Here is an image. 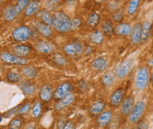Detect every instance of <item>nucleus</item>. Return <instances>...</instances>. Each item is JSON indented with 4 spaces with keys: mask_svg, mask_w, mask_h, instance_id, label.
<instances>
[{
    "mask_svg": "<svg viewBox=\"0 0 153 129\" xmlns=\"http://www.w3.org/2000/svg\"><path fill=\"white\" fill-rule=\"evenodd\" d=\"M52 25L58 32L65 33L71 29V21L63 11H59L52 17Z\"/></svg>",
    "mask_w": 153,
    "mask_h": 129,
    "instance_id": "1",
    "label": "nucleus"
},
{
    "mask_svg": "<svg viewBox=\"0 0 153 129\" xmlns=\"http://www.w3.org/2000/svg\"><path fill=\"white\" fill-rule=\"evenodd\" d=\"M149 77L148 69L146 67L140 68L137 71L135 78V88L139 91L144 90L149 84Z\"/></svg>",
    "mask_w": 153,
    "mask_h": 129,
    "instance_id": "2",
    "label": "nucleus"
},
{
    "mask_svg": "<svg viewBox=\"0 0 153 129\" xmlns=\"http://www.w3.org/2000/svg\"><path fill=\"white\" fill-rule=\"evenodd\" d=\"M146 108V103L143 100H139L135 104L128 114V120L131 123H137L144 114Z\"/></svg>",
    "mask_w": 153,
    "mask_h": 129,
    "instance_id": "3",
    "label": "nucleus"
},
{
    "mask_svg": "<svg viewBox=\"0 0 153 129\" xmlns=\"http://www.w3.org/2000/svg\"><path fill=\"white\" fill-rule=\"evenodd\" d=\"M134 64L133 59H127L121 62L115 69V76L120 79L125 78L130 72Z\"/></svg>",
    "mask_w": 153,
    "mask_h": 129,
    "instance_id": "4",
    "label": "nucleus"
},
{
    "mask_svg": "<svg viewBox=\"0 0 153 129\" xmlns=\"http://www.w3.org/2000/svg\"><path fill=\"white\" fill-rule=\"evenodd\" d=\"M0 57L4 62L11 65L23 66L26 65L27 63V60L25 59L19 57L7 52L2 53L0 56Z\"/></svg>",
    "mask_w": 153,
    "mask_h": 129,
    "instance_id": "5",
    "label": "nucleus"
},
{
    "mask_svg": "<svg viewBox=\"0 0 153 129\" xmlns=\"http://www.w3.org/2000/svg\"><path fill=\"white\" fill-rule=\"evenodd\" d=\"M72 86L68 82H64L59 85L53 93L55 99L60 100L71 93Z\"/></svg>",
    "mask_w": 153,
    "mask_h": 129,
    "instance_id": "6",
    "label": "nucleus"
},
{
    "mask_svg": "<svg viewBox=\"0 0 153 129\" xmlns=\"http://www.w3.org/2000/svg\"><path fill=\"white\" fill-rule=\"evenodd\" d=\"M31 30L27 26H21L13 32V37L16 41L24 42L28 40L31 36Z\"/></svg>",
    "mask_w": 153,
    "mask_h": 129,
    "instance_id": "7",
    "label": "nucleus"
},
{
    "mask_svg": "<svg viewBox=\"0 0 153 129\" xmlns=\"http://www.w3.org/2000/svg\"><path fill=\"white\" fill-rule=\"evenodd\" d=\"M135 104L134 99L131 96H128L124 99L121 102L120 112L123 116H127L130 114Z\"/></svg>",
    "mask_w": 153,
    "mask_h": 129,
    "instance_id": "8",
    "label": "nucleus"
},
{
    "mask_svg": "<svg viewBox=\"0 0 153 129\" xmlns=\"http://www.w3.org/2000/svg\"><path fill=\"white\" fill-rule=\"evenodd\" d=\"M113 114L110 111H105L99 115L97 119V123L101 128L108 126L112 120Z\"/></svg>",
    "mask_w": 153,
    "mask_h": 129,
    "instance_id": "9",
    "label": "nucleus"
},
{
    "mask_svg": "<svg viewBox=\"0 0 153 129\" xmlns=\"http://www.w3.org/2000/svg\"><path fill=\"white\" fill-rule=\"evenodd\" d=\"M64 50L68 55L76 56L81 54L82 48L79 43H73L66 45L64 48Z\"/></svg>",
    "mask_w": 153,
    "mask_h": 129,
    "instance_id": "10",
    "label": "nucleus"
},
{
    "mask_svg": "<svg viewBox=\"0 0 153 129\" xmlns=\"http://www.w3.org/2000/svg\"><path fill=\"white\" fill-rule=\"evenodd\" d=\"M36 49L41 54H50L54 51V47L51 43L45 41H40L36 44Z\"/></svg>",
    "mask_w": 153,
    "mask_h": 129,
    "instance_id": "11",
    "label": "nucleus"
},
{
    "mask_svg": "<svg viewBox=\"0 0 153 129\" xmlns=\"http://www.w3.org/2000/svg\"><path fill=\"white\" fill-rule=\"evenodd\" d=\"M124 96V90L121 88L115 90L110 96V102L112 106L117 107L122 102Z\"/></svg>",
    "mask_w": 153,
    "mask_h": 129,
    "instance_id": "12",
    "label": "nucleus"
},
{
    "mask_svg": "<svg viewBox=\"0 0 153 129\" xmlns=\"http://www.w3.org/2000/svg\"><path fill=\"white\" fill-rule=\"evenodd\" d=\"M74 100H75L74 94L70 93V94L67 96L63 98L62 99L58 102L57 104L55 105V109L57 111L62 110L68 107L70 105H72Z\"/></svg>",
    "mask_w": 153,
    "mask_h": 129,
    "instance_id": "13",
    "label": "nucleus"
},
{
    "mask_svg": "<svg viewBox=\"0 0 153 129\" xmlns=\"http://www.w3.org/2000/svg\"><path fill=\"white\" fill-rule=\"evenodd\" d=\"M105 105L102 101H98L93 103L88 109V113L91 116H97L101 114L105 109Z\"/></svg>",
    "mask_w": 153,
    "mask_h": 129,
    "instance_id": "14",
    "label": "nucleus"
},
{
    "mask_svg": "<svg viewBox=\"0 0 153 129\" xmlns=\"http://www.w3.org/2000/svg\"><path fill=\"white\" fill-rule=\"evenodd\" d=\"M131 41L133 43L137 44L140 42L141 39V25L140 24H135L131 28Z\"/></svg>",
    "mask_w": 153,
    "mask_h": 129,
    "instance_id": "15",
    "label": "nucleus"
},
{
    "mask_svg": "<svg viewBox=\"0 0 153 129\" xmlns=\"http://www.w3.org/2000/svg\"><path fill=\"white\" fill-rule=\"evenodd\" d=\"M131 31V27L127 23H121L116 26L115 32L120 36H126L130 35Z\"/></svg>",
    "mask_w": 153,
    "mask_h": 129,
    "instance_id": "16",
    "label": "nucleus"
},
{
    "mask_svg": "<svg viewBox=\"0 0 153 129\" xmlns=\"http://www.w3.org/2000/svg\"><path fill=\"white\" fill-rule=\"evenodd\" d=\"M41 7V2L38 1H33L29 2L25 10V15L27 17H31L37 13Z\"/></svg>",
    "mask_w": 153,
    "mask_h": 129,
    "instance_id": "17",
    "label": "nucleus"
},
{
    "mask_svg": "<svg viewBox=\"0 0 153 129\" xmlns=\"http://www.w3.org/2000/svg\"><path fill=\"white\" fill-rule=\"evenodd\" d=\"M108 66V60L103 57H100L97 58L93 62V68L97 71H105Z\"/></svg>",
    "mask_w": 153,
    "mask_h": 129,
    "instance_id": "18",
    "label": "nucleus"
},
{
    "mask_svg": "<svg viewBox=\"0 0 153 129\" xmlns=\"http://www.w3.org/2000/svg\"><path fill=\"white\" fill-rule=\"evenodd\" d=\"M52 92V89L49 86H43L39 91V96L40 99L44 102H49L53 97Z\"/></svg>",
    "mask_w": 153,
    "mask_h": 129,
    "instance_id": "19",
    "label": "nucleus"
},
{
    "mask_svg": "<svg viewBox=\"0 0 153 129\" xmlns=\"http://www.w3.org/2000/svg\"><path fill=\"white\" fill-rule=\"evenodd\" d=\"M13 52L14 55L24 58V57L29 55L30 53V48L28 46L24 45H19L13 48Z\"/></svg>",
    "mask_w": 153,
    "mask_h": 129,
    "instance_id": "20",
    "label": "nucleus"
},
{
    "mask_svg": "<svg viewBox=\"0 0 153 129\" xmlns=\"http://www.w3.org/2000/svg\"><path fill=\"white\" fill-rule=\"evenodd\" d=\"M115 77L116 76L114 72H113L112 71H108L106 72L102 76L101 82L104 86H110L114 83Z\"/></svg>",
    "mask_w": 153,
    "mask_h": 129,
    "instance_id": "21",
    "label": "nucleus"
},
{
    "mask_svg": "<svg viewBox=\"0 0 153 129\" xmlns=\"http://www.w3.org/2000/svg\"><path fill=\"white\" fill-rule=\"evenodd\" d=\"M152 30V24L149 21H144L141 25V39L146 41L150 35Z\"/></svg>",
    "mask_w": 153,
    "mask_h": 129,
    "instance_id": "22",
    "label": "nucleus"
},
{
    "mask_svg": "<svg viewBox=\"0 0 153 129\" xmlns=\"http://www.w3.org/2000/svg\"><path fill=\"white\" fill-rule=\"evenodd\" d=\"M39 32L44 37H49L52 35V30L50 27L44 23H38L36 25Z\"/></svg>",
    "mask_w": 153,
    "mask_h": 129,
    "instance_id": "23",
    "label": "nucleus"
},
{
    "mask_svg": "<svg viewBox=\"0 0 153 129\" xmlns=\"http://www.w3.org/2000/svg\"><path fill=\"white\" fill-rule=\"evenodd\" d=\"M20 88L25 95H30L35 92L36 87L33 84L27 82H23L20 84Z\"/></svg>",
    "mask_w": 153,
    "mask_h": 129,
    "instance_id": "24",
    "label": "nucleus"
},
{
    "mask_svg": "<svg viewBox=\"0 0 153 129\" xmlns=\"http://www.w3.org/2000/svg\"><path fill=\"white\" fill-rule=\"evenodd\" d=\"M17 13L14 7H10L7 8L4 11V17L8 21H12L17 17Z\"/></svg>",
    "mask_w": 153,
    "mask_h": 129,
    "instance_id": "25",
    "label": "nucleus"
},
{
    "mask_svg": "<svg viewBox=\"0 0 153 129\" xmlns=\"http://www.w3.org/2000/svg\"><path fill=\"white\" fill-rule=\"evenodd\" d=\"M100 21V15L97 13H93L88 17L87 20V24L90 28H94L98 25Z\"/></svg>",
    "mask_w": 153,
    "mask_h": 129,
    "instance_id": "26",
    "label": "nucleus"
},
{
    "mask_svg": "<svg viewBox=\"0 0 153 129\" xmlns=\"http://www.w3.org/2000/svg\"><path fill=\"white\" fill-rule=\"evenodd\" d=\"M39 16L44 24L49 26L52 25V16L48 11L46 10L42 11L39 14Z\"/></svg>",
    "mask_w": 153,
    "mask_h": 129,
    "instance_id": "27",
    "label": "nucleus"
},
{
    "mask_svg": "<svg viewBox=\"0 0 153 129\" xmlns=\"http://www.w3.org/2000/svg\"><path fill=\"white\" fill-rule=\"evenodd\" d=\"M125 10L123 8H120L116 10L112 15V18L115 22H121L124 18Z\"/></svg>",
    "mask_w": 153,
    "mask_h": 129,
    "instance_id": "28",
    "label": "nucleus"
},
{
    "mask_svg": "<svg viewBox=\"0 0 153 129\" xmlns=\"http://www.w3.org/2000/svg\"><path fill=\"white\" fill-rule=\"evenodd\" d=\"M90 39L93 43L96 44H100L103 41L104 35L102 32L100 31H96L91 35Z\"/></svg>",
    "mask_w": 153,
    "mask_h": 129,
    "instance_id": "29",
    "label": "nucleus"
},
{
    "mask_svg": "<svg viewBox=\"0 0 153 129\" xmlns=\"http://www.w3.org/2000/svg\"><path fill=\"white\" fill-rule=\"evenodd\" d=\"M101 28L104 32L107 35H111L114 31L113 24L110 21L104 22L101 25Z\"/></svg>",
    "mask_w": 153,
    "mask_h": 129,
    "instance_id": "30",
    "label": "nucleus"
},
{
    "mask_svg": "<svg viewBox=\"0 0 153 129\" xmlns=\"http://www.w3.org/2000/svg\"><path fill=\"white\" fill-rule=\"evenodd\" d=\"M23 74L30 79L34 78L37 75V71L34 68L33 66H28L22 70Z\"/></svg>",
    "mask_w": 153,
    "mask_h": 129,
    "instance_id": "31",
    "label": "nucleus"
},
{
    "mask_svg": "<svg viewBox=\"0 0 153 129\" xmlns=\"http://www.w3.org/2000/svg\"><path fill=\"white\" fill-rule=\"evenodd\" d=\"M29 2L30 1L28 0H19L17 2L16 5L14 7L18 15L21 14L24 11V10L26 8Z\"/></svg>",
    "mask_w": 153,
    "mask_h": 129,
    "instance_id": "32",
    "label": "nucleus"
},
{
    "mask_svg": "<svg viewBox=\"0 0 153 129\" xmlns=\"http://www.w3.org/2000/svg\"><path fill=\"white\" fill-rule=\"evenodd\" d=\"M140 1L138 0H133L130 2L128 6V13L130 15H133L135 14L140 4Z\"/></svg>",
    "mask_w": 153,
    "mask_h": 129,
    "instance_id": "33",
    "label": "nucleus"
},
{
    "mask_svg": "<svg viewBox=\"0 0 153 129\" xmlns=\"http://www.w3.org/2000/svg\"><path fill=\"white\" fill-rule=\"evenodd\" d=\"M22 123L19 119H14L10 121L8 125V129H20L22 128Z\"/></svg>",
    "mask_w": 153,
    "mask_h": 129,
    "instance_id": "34",
    "label": "nucleus"
},
{
    "mask_svg": "<svg viewBox=\"0 0 153 129\" xmlns=\"http://www.w3.org/2000/svg\"><path fill=\"white\" fill-rule=\"evenodd\" d=\"M42 112V106L39 102H37L33 106L32 109L33 116L35 118H38Z\"/></svg>",
    "mask_w": 153,
    "mask_h": 129,
    "instance_id": "35",
    "label": "nucleus"
},
{
    "mask_svg": "<svg viewBox=\"0 0 153 129\" xmlns=\"http://www.w3.org/2000/svg\"><path fill=\"white\" fill-rule=\"evenodd\" d=\"M53 61L55 63L60 66H64L67 63L66 59L60 55H56L54 56L53 57Z\"/></svg>",
    "mask_w": 153,
    "mask_h": 129,
    "instance_id": "36",
    "label": "nucleus"
},
{
    "mask_svg": "<svg viewBox=\"0 0 153 129\" xmlns=\"http://www.w3.org/2000/svg\"><path fill=\"white\" fill-rule=\"evenodd\" d=\"M7 79L11 82L17 83L21 79V76L19 74L16 72H10L7 74Z\"/></svg>",
    "mask_w": 153,
    "mask_h": 129,
    "instance_id": "37",
    "label": "nucleus"
},
{
    "mask_svg": "<svg viewBox=\"0 0 153 129\" xmlns=\"http://www.w3.org/2000/svg\"><path fill=\"white\" fill-rule=\"evenodd\" d=\"M31 109V105L30 104H26L22 106L17 111V114L19 115H24L27 114Z\"/></svg>",
    "mask_w": 153,
    "mask_h": 129,
    "instance_id": "38",
    "label": "nucleus"
},
{
    "mask_svg": "<svg viewBox=\"0 0 153 129\" xmlns=\"http://www.w3.org/2000/svg\"><path fill=\"white\" fill-rule=\"evenodd\" d=\"M81 25V21L78 18H75L71 21V29L76 30L78 29Z\"/></svg>",
    "mask_w": 153,
    "mask_h": 129,
    "instance_id": "39",
    "label": "nucleus"
},
{
    "mask_svg": "<svg viewBox=\"0 0 153 129\" xmlns=\"http://www.w3.org/2000/svg\"><path fill=\"white\" fill-rule=\"evenodd\" d=\"M149 125L146 121H139L134 129H148Z\"/></svg>",
    "mask_w": 153,
    "mask_h": 129,
    "instance_id": "40",
    "label": "nucleus"
},
{
    "mask_svg": "<svg viewBox=\"0 0 153 129\" xmlns=\"http://www.w3.org/2000/svg\"><path fill=\"white\" fill-rule=\"evenodd\" d=\"M120 4V1H110L108 3V9L110 10H114L115 9H116L119 5Z\"/></svg>",
    "mask_w": 153,
    "mask_h": 129,
    "instance_id": "41",
    "label": "nucleus"
},
{
    "mask_svg": "<svg viewBox=\"0 0 153 129\" xmlns=\"http://www.w3.org/2000/svg\"><path fill=\"white\" fill-rule=\"evenodd\" d=\"M62 129H76V125L71 121H69L65 123Z\"/></svg>",
    "mask_w": 153,
    "mask_h": 129,
    "instance_id": "42",
    "label": "nucleus"
},
{
    "mask_svg": "<svg viewBox=\"0 0 153 129\" xmlns=\"http://www.w3.org/2000/svg\"><path fill=\"white\" fill-rule=\"evenodd\" d=\"M79 88L81 90L84 91H86L87 88H88V86H87L86 82L84 80H82L79 83Z\"/></svg>",
    "mask_w": 153,
    "mask_h": 129,
    "instance_id": "43",
    "label": "nucleus"
},
{
    "mask_svg": "<svg viewBox=\"0 0 153 129\" xmlns=\"http://www.w3.org/2000/svg\"><path fill=\"white\" fill-rule=\"evenodd\" d=\"M153 60L152 58L150 59L149 60V62H148V65H149V66L150 67H152V66H153Z\"/></svg>",
    "mask_w": 153,
    "mask_h": 129,
    "instance_id": "44",
    "label": "nucleus"
},
{
    "mask_svg": "<svg viewBox=\"0 0 153 129\" xmlns=\"http://www.w3.org/2000/svg\"><path fill=\"white\" fill-rule=\"evenodd\" d=\"M26 129H36V128H35V127H34V125H29V126H28L27 127Z\"/></svg>",
    "mask_w": 153,
    "mask_h": 129,
    "instance_id": "45",
    "label": "nucleus"
},
{
    "mask_svg": "<svg viewBox=\"0 0 153 129\" xmlns=\"http://www.w3.org/2000/svg\"><path fill=\"white\" fill-rule=\"evenodd\" d=\"M123 129H130V128H129V127H128V126H125Z\"/></svg>",
    "mask_w": 153,
    "mask_h": 129,
    "instance_id": "46",
    "label": "nucleus"
}]
</instances>
